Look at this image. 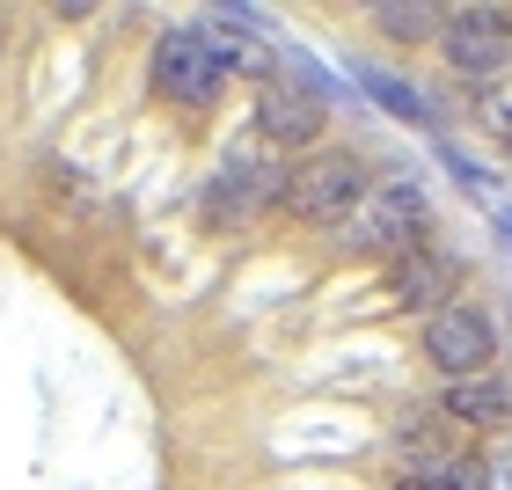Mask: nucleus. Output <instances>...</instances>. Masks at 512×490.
I'll return each instance as SVG.
<instances>
[{
    "instance_id": "nucleus-1",
    "label": "nucleus",
    "mask_w": 512,
    "mask_h": 490,
    "mask_svg": "<svg viewBox=\"0 0 512 490\" xmlns=\"http://www.w3.org/2000/svg\"><path fill=\"white\" fill-rule=\"evenodd\" d=\"M278 198H286V169H278L264 147H235L213 176H205L198 213H205V227H220V235H242V227H256V213L278 205Z\"/></svg>"
},
{
    "instance_id": "nucleus-2",
    "label": "nucleus",
    "mask_w": 512,
    "mask_h": 490,
    "mask_svg": "<svg viewBox=\"0 0 512 490\" xmlns=\"http://www.w3.org/2000/svg\"><path fill=\"white\" fill-rule=\"evenodd\" d=\"M286 213L300 227H344L366 205V161L359 154H308L286 169Z\"/></svg>"
},
{
    "instance_id": "nucleus-3",
    "label": "nucleus",
    "mask_w": 512,
    "mask_h": 490,
    "mask_svg": "<svg viewBox=\"0 0 512 490\" xmlns=\"http://www.w3.org/2000/svg\"><path fill=\"white\" fill-rule=\"evenodd\" d=\"M154 88L169 103H183V110L213 103L227 88V52L213 44V30H169L161 37L154 44Z\"/></svg>"
},
{
    "instance_id": "nucleus-4",
    "label": "nucleus",
    "mask_w": 512,
    "mask_h": 490,
    "mask_svg": "<svg viewBox=\"0 0 512 490\" xmlns=\"http://www.w3.org/2000/svg\"><path fill=\"white\" fill-rule=\"evenodd\" d=\"M425 191L417 183H381V191H366V205L352 213V249L359 256H410L425 242Z\"/></svg>"
},
{
    "instance_id": "nucleus-5",
    "label": "nucleus",
    "mask_w": 512,
    "mask_h": 490,
    "mask_svg": "<svg viewBox=\"0 0 512 490\" xmlns=\"http://www.w3.org/2000/svg\"><path fill=\"white\" fill-rule=\"evenodd\" d=\"M425 359L447 373V381H476V373H491L498 359V330H491V315L483 308H439L425 315Z\"/></svg>"
},
{
    "instance_id": "nucleus-6",
    "label": "nucleus",
    "mask_w": 512,
    "mask_h": 490,
    "mask_svg": "<svg viewBox=\"0 0 512 490\" xmlns=\"http://www.w3.org/2000/svg\"><path fill=\"white\" fill-rule=\"evenodd\" d=\"M322 125H330V103L315 96V81L271 74L256 88V139H264V147H315Z\"/></svg>"
},
{
    "instance_id": "nucleus-7",
    "label": "nucleus",
    "mask_w": 512,
    "mask_h": 490,
    "mask_svg": "<svg viewBox=\"0 0 512 490\" xmlns=\"http://www.w3.org/2000/svg\"><path fill=\"white\" fill-rule=\"evenodd\" d=\"M439 52H447L454 74H505L512 66V15L505 8H454L447 15V30H439Z\"/></svg>"
},
{
    "instance_id": "nucleus-8",
    "label": "nucleus",
    "mask_w": 512,
    "mask_h": 490,
    "mask_svg": "<svg viewBox=\"0 0 512 490\" xmlns=\"http://www.w3.org/2000/svg\"><path fill=\"white\" fill-rule=\"evenodd\" d=\"M454 286H461V264L447 249H432V242H417L410 256H395V271H388V293L403 300V308H425V315L454 308Z\"/></svg>"
},
{
    "instance_id": "nucleus-9",
    "label": "nucleus",
    "mask_w": 512,
    "mask_h": 490,
    "mask_svg": "<svg viewBox=\"0 0 512 490\" xmlns=\"http://www.w3.org/2000/svg\"><path fill=\"white\" fill-rule=\"evenodd\" d=\"M447 410L461 417V425H505V417H512V388L491 381V373H476V381L447 388Z\"/></svg>"
},
{
    "instance_id": "nucleus-10",
    "label": "nucleus",
    "mask_w": 512,
    "mask_h": 490,
    "mask_svg": "<svg viewBox=\"0 0 512 490\" xmlns=\"http://www.w3.org/2000/svg\"><path fill=\"white\" fill-rule=\"evenodd\" d=\"M374 30L403 37V44H432L439 30H447V15H439L432 0H388V8H374Z\"/></svg>"
},
{
    "instance_id": "nucleus-11",
    "label": "nucleus",
    "mask_w": 512,
    "mask_h": 490,
    "mask_svg": "<svg viewBox=\"0 0 512 490\" xmlns=\"http://www.w3.org/2000/svg\"><path fill=\"white\" fill-rule=\"evenodd\" d=\"M447 490H491V469H483V461H454V469H447Z\"/></svg>"
},
{
    "instance_id": "nucleus-12",
    "label": "nucleus",
    "mask_w": 512,
    "mask_h": 490,
    "mask_svg": "<svg viewBox=\"0 0 512 490\" xmlns=\"http://www.w3.org/2000/svg\"><path fill=\"white\" fill-rule=\"evenodd\" d=\"M395 490H447V469H410Z\"/></svg>"
},
{
    "instance_id": "nucleus-13",
    "label": "nucleus",
    "mask_w": 512,
    "mask_h": 490,
    "mask_svg": "<svg viewBox=\"0 0 512 490\" xmlns=\"http://www.w3.org/2000/svg\"><path fill=\"white\" fill-rule=\"evenodd\" d=\"M498 132H505V139H512V96H505V103H498Z\"/></svg>"
}]
</instances>
